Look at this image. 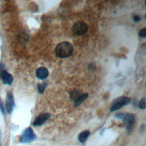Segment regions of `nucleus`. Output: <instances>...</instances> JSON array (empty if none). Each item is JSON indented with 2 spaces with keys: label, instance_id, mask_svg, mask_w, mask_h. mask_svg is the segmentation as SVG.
I'll list each match as a JSON object with an SVG mask.
<instances>
[{
  "label": "nucleus",
  "instance_id": "nucleus-1",
  "mask_svg": "<svg viewBox=\"0 0 146 146\" xmlns=\"http://www.w3.org/2000/svg\"><path fill=\"white\" fill-rule=\"evenodd\" d=\"M74 50L72 45L68 42H62L59 43L55 48L56 56L61 58H66L70 56Z\"/></svg>",
  "mask_w": 146,
  "mask_h": 146
},
{
  "label": "nucleus",
  "instance_id": "nucleus-2",
  "mask_svg": "<svg viewBox=\"0 0 146 146\" xmlns=\"http://www.w3.org/2000/svg\"><path fill=\"white\" fill-rule=\"evenodd\" d=\"M116 117L121 119L128 131H131L135 123V116L129 113H119L116 114Z\"/></svg>",
  "mask_w": 146,
  "mask_h": 146
},
{
  "label": "nucleus",
  "instance_id": "nucleus-3",
  "mask_svg": "<svg viewBox=\"0 0 146 146\" xmlns=\"http://www.w3.org/2000/svg\"><path fill=\"white\" fill-rule=\"evenodd\" d=\"M131 102V99L127 96H120L115 99L112 104L110 108L111 112L117 111L121 108L122 107L129 104Z\"/></svg>",
  "mask_w": 146,
  "mask_h": 146
},
{
  "label": "nucleus",
  "instance_id": "nucleus-4",
  "mask_svg": "<svg viewBox=\"0 0 146 146\" xmlns=\"http://www.w3.org/2000/svg\"><path fill=\"white\" fill-rule=\"evenodd\" d=\"M88 30L87 25L82 21L76 22L72 26V31L76 35H83Z\"/></svg>",
  "mask_w": 146,
  "mask_h": 146
},
{
  "label": "nucleus",
  "instance_id": "nucleus-5",
  "mask_svg": "<svg viewBox=\"0 0 146 146\" xmlns=\"http://www.w3.org/2000/svg\"><path fill=\"white\" fill-rule=\"evenodd\" d=\"M35 139V135L31 128L25 129L20 137V142L22 143H27L33 141Z\"/></svg>",
  "mask_w": 146,
  "mask_h": 146
},
{
  "label": "nucleus",
  "instance_id": "nucleus-6",
  "mask_svg": "<svg viewBox=\"0 0 146 146\" xmlns=\"http://www.w3.org/2000/svg\"><path fill=\"white\" fill-rule=\"evenodd\" d=\"M14 104L13 95L11 92H9L7 94L6 98V111L9 114H10L12 112Z\"/></svg>",
  "mask_w": 146,
  "mask_h": 146
},
{
  "label": "nucleus",
  "instance_id": "nucleus-7",
  "mask_svg": "<svg viewBox=\"0 0 146 146\" xmlns=\"http://www.w3.org/2000/svg\"><path fill=\"white\" fill-rule=\"evenodd\" d=\"M51 115L50 114L48 113H43L40 114L38 116H37L34 121H33V125L34 126H39L42 125L46 120H47L50 117Z\"/></svg>",
  "mask_w": 146,
  "mask_h": 146
},
{
  "label": "nucleus",
  "instance_id": "nucleus-8",
  "mask_svg": "<svg viewBox=\"0 0 146 146\" xmlns=\"http://www.w3.org/2000/svg\"><path fill=\"white\" fill-rule=\"evenodd\" d=\"M48 75V71L45 67H41L36 71V76L39 79H44Z\"/></svg>",
  "mask_w": 146,
  "mask_h": 146
},
{
  "label": "nucleus",
  "instance_id": "nucleus-9",
  "mask_svg": "<svg viewBox=\"0 0 146 146\" xmlns=\"http://www.w3.org/2000/svg\"><path fill=\"white\" fill-rule=\"evenodd\" d=\"M2 79L3 83L5 84H11L13 80V78L12 75L7 72L6 70H4L2 72L1 74Z\"/></svg>",
  "mask_w": 146,
  "mask_h": 146
},
{
  "label": "nucleus",
  "instance_id": "nucleus-10",
  "mask_svg": "<svg viewBox=\"0 0 146 146\" xmlns=\"http://www.w3.org/2000/svg\"><path fill=\"white\" fill-rule=\"evenodd\" d=\"M83 94V93L82 90L79 89H75L70 92V98L72 100L74 101Z\"/></svg>",
  "mask_w": 146,
  "mask_h": 146
},
{
  "label": "nucleus",
  "instance_id": "nucleus-11",
  "mask_svg": "<svg viewBox=\"0 0 146 146\" xmlns=\"http://www.w3.org/2000/svg\"><path fill=\"white\" fill-rule=\"evenodd\" d=\"M89 135H90V132L88 131H84L79 135L78 140L80 143H83L88 139Z\"/></svg>",
  "mask_w": 146,
  "mask_h": 146
},
{
  "label": "nucleus",
  "instance_id": "nucleus-12",
  "mask_svg": "<svg viewBox=\"0 0 146 146\" xmlns=\"http://www.w3.org/2000/svg\"><path fill=\"white\" fill-rule=\"evenodd\" d=\"M88 98V94L84 93L81 95L79 97H78L75 100H74V106H78L82 102H83L87 98Z\"/></svg>",
  "mask_w": 146,
  "mask_h": 146
},
{
  "label": "nucleus",
  "instance_id": "nucleus-13",
  "mask_svg": "<svg viewBox=\"0 0 146 146\" xmlns=\"http://www.w3.org/2000/svg\"><path fill=\"white\" fill-rule=\"evenodd\" d=\"M47 86V84L45 82H43L42 83H39L37 85V88L40 94L43 93L44 91V90Z\"/></svg>",
  "mask_w": 146,
  "mask_h": 146
},
{
  "label": "nucleus",
  "instance_id": "nucleus-14",
  "mask_svg": "<svg viewBox=\"0 0 146 146\" xmlns=\"http://www.w3.org/2000/svg\"><path fill=\"white\" fill-rule=\"evenodd\" d=\"M139 107L141 109L144 110L145 108V98H143L140 100V101L139 103Z\"/></svg>",
  "mask_w": 146,
  "mask_h": 146
},
{
  "label": "nucleus",
  "instance_id": "nucleus-15",
  "mask_svg": "<svg viewBox=\"0 0 146 146\" xmlns=\"http://www.w3.org/2000/svg\"><path fill=\"white\" fill-rule=\"evenodd\" d=\"M139 36L142 38H145L146 36V29L143 28L141 30H140L139 32Z\"/></svg>",
  "mask_w": 146,
  "mask_h": 146
},
{
  "label": "nucleus",
  "instance_id": "nucleus-16",
  "mask_svg": "<svg viewBox=\"0 0 146 146\" xmlns=\"http://www.w3.org/2000/svg\"><path fill=\"white\" fill-rule=\"evenodd\" d=\"M133 19L135 21V22H139L140 20V17L139 15H134L133 17Z\"/></svg>",
  "mask_w": 146,
  "mask_h": 146
}]
</instances>
